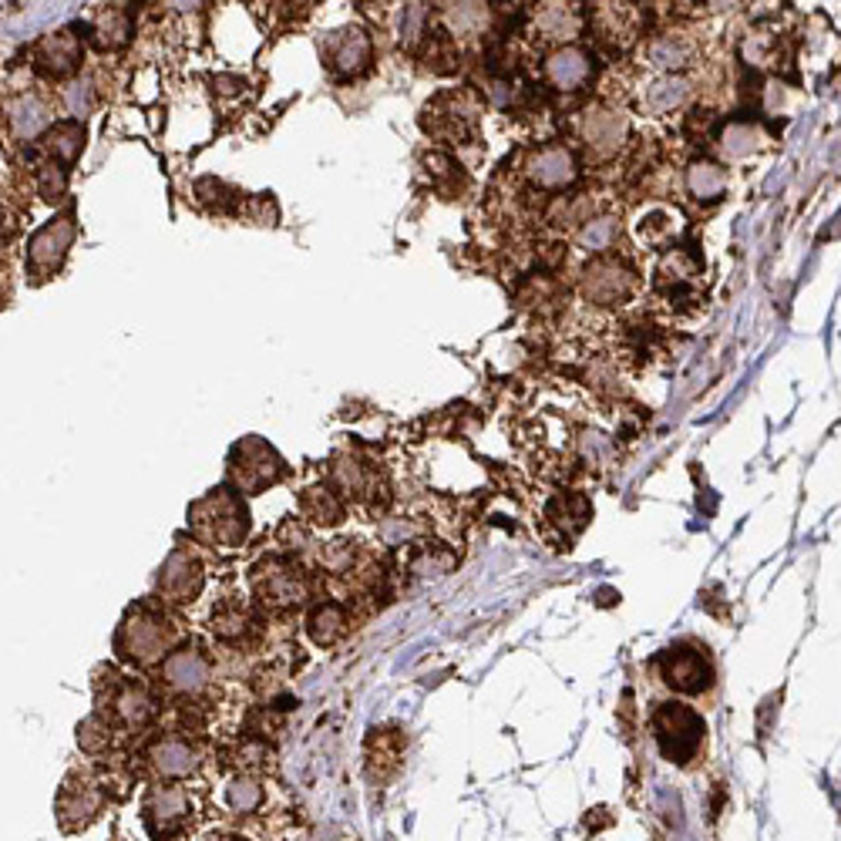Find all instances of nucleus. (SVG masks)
<instances>
[{"label":"nucleus","mask_w":841,"mask_h":841,"mask_svg":"<svg viewBox=\"0 0 841 841\" xmlns=\"http://www.w3.org/2000/svg\"><path fill=\"white\" fill-rule=\"evenodd\" d=\"M112 710L125 720L128 727H142V724H149V720H152L155 704H152L149 693H145V687L122 683L118 693H115V700H112Z\"/></svg>","instance_id":"nucleus-31"},{"label":"nucleus","mask_w":841,"mask_h":841,"mask_svg":"<svg viewBox=\"0 0 841 841\" xmlns=\"http://www.w3.org/2000/svg\"><path fill=\"white\" fill-rule=\"evenodd\" d=\"M78 61H81V44H78V34H71V31L48 34V38L38 44V68L51 78L71 75V71L78 68Z\"/></svg>","instance_id":"nucleus-23"},{"label":"nucleus","mask_w":841,"mask_h":841,"mask_svg":"<svg viewBox=\"0 0 841 841\" xmlns=\"http://www.w3.org/2000/svg\"><path fill=\"white\" fill-rule=\"evenodd\" d=\"M764 142H767V138H764V132L754 122H730L724 132H720L717 149H720L724 159L741 162V159H751V155L761 152Z\"/></svg>","instance_id":"nucleus-29"},{"label":"nucleus","mask_w":841,"mask_h":841,"mask_svg":"<svg viewBox=\"0 0 841 841\" xmlns=\"http://www.w3.org/2000/svg\"><path fill=\"white\" fill-rule=\"evenodd\" d=\"M192 801L186 788H155L145 801V821H149L155 838H169L189 821Z\"/></svg>","instance_id":"nucleus-16"},{"label":"nucleus","mask_w":841,"mask_h":841,"mask_svg":"<svg viewBox=\"0 0 841 841\" xmlns=\"http://www.w3.org/2000/svg\"><path fill=\"white\" fill-rule=\"evenodd\" d=\"M441 24L451 41H468L485 34L488 27V7L485 4H441Z\"/></svg>","instance_id":"nucleus-26"},{"label":"nucleus","mask_w":841,"mask_h":841,"mask_svg":"<svg viewBox=\"0 0 841 841\" xmlns=\"http://www.w3.org/2000/svg\"><path fill=\"white\" fill-rule=\"evenodd\" d=\"M693 85L683 75H656L650 81L640 85V95H636V105L646 118H663L680 112L683 105L690 101Z\"/></svg>","instance_id":"nucleus-17"},{"label":"nucleus","mask_w":841,"mask_h":841,"mask_svg":"<svg viewBox=\"0 0 841 841\" xmlns=\"http://www.w3.org/2000/svg\"><path fill=\"white\" fill-rule=\"evenodd\" d=\"M582 24H586V14H582L579 4H539L532 14V31L535 38L552 41V44H566L576 41L582 34Z\"/></svg>","instance_id":"nucleus-21"},{"label":"nucleus","mask_w":841,"mask_h":841,"mask_svg":"<svg viewBox=\"0 0 841 841\" xmlns=\"http://www.w3.org/2000/svg\"><path fill=\"white\" fill-rule=\"evenodd\" d=\"M593 71H596L593 54L576 48V44H562V48L545 54V61H542L545 81H549L556 91H566V95L586 88L589 81H593Z\"/></svg>","instance_id":"nucleus-15"},{"label":"nucleus","mask_w":841,"mask_h":841,"mask_svg":"<svg viewBox=\"0 0 841 841\" xmlns=\"http://www.w3.org/2000/svg\"><path fill=\"white\" fill-rule=\"evenodd\" d=\"M48 152L54 155V159H61L64 165H71L78 159V152H81V145H85V125L75 122V118H68V122H61V125H54L51 132H48Z\"/></svg>","instance_id":"nucleus-32"},{"label":"nucleus","mask_w":841,"mask_h":841,"mask_svg":"<svg viewBox=\"0 0 841 841\" xmlns=\"http://www.w3.org/2000/svg\"><path fill=\"white\" fill-rule=\"evenodd\" d=\"M212 91H216V95H223V98L243 95V91H246V78H239V75H216V78H212Z\"/></svg>","instance_id":"nucleus-37"},{"label":"nucleus","mask_w":841,"mask_h":841,"mask_svg":"<svg viewBox=\"0 0 841 841\" xmlns=\"http://www.w3.org/2000/svg\"><path fill=\"white\" fill-rule=\"evenodd\" d=\"M192 529L202 542L209 545H223V549H236L243 545L249 532V512L246 502L239 498L233 488H216L206 498H199L192 505Z\"/></svg>","instance_id":"nucleus-2"},{"label":"nucleus","mask_w":841,"mask_h":841,"mask_svg":"<svg viewBox=\"0 0 841 841\" xmlns=\"http://www.w3.org/2000/svg\"><path fill=\"white\" fill-rule=\"evenodd\" d=\"M149 761L155 767V774H162V778H186V774L199 767V754L182 737H165V741H159L149 751Z\"/></svg>","instance_id":"nucleus-25"},{"label":"nucleus","mask_w":841,"mask_h":841,"mask_svg":"<svg viewBox=\"0 0 841 841\" xmlns=\"http://www.w3.org/2000/svg\"><path fill=\"white\" fill-rule=\"evenodd\" d=\"M216 841H236V838H216Z\"/></svg>","instance_id":"nucleus-38"},{"label":"nucleus","mask_w":841,"mask_h":841,"mask_svg":"<svg viewBox=\"0 0 841 841\" xmlns=\"http://www.w3.org/2000/svg\"><path fill=\"white\" fill-rule=\"evenodd\" d=\"M159 589L169 603H192L202 589V562L186 549H175L159 572Z\"/></svg>","instance_id":"nucleus-18"},{"label":"nucleus","mask_w":841,"mask_h":841,"mask_svg":"<svg viewBox=\"0 0 841 841\" xmlns=\"http://www.w3.org/2000/svg\"><path fill=\"white\" fill-rule=\"evenodd\" d=\"M229 471H233L236 485L243 492H263V488L276 485L283 478V458L260 438H243L229 455Z\"/></svg>","instance_id":"nucleus-9"},{"label":"nucleus","mask_w":841,"mask_h":841,"mask_svg":"<svg viewBox=\"0 0 841 841\" xmlns=\"http://www.w3.org/2000/svg\"><path fill=\"white\" fill-rule=\"evenodd\" d=\"M643 58L656 75H683V71L697 61V44L677 31H663L646 41Z\"/></svg>","instance_id":"nucleus-19"},{"label":"nucleus","mask_w":841,"mask_h":841,"mask_svg":"<svg viewBox=\"0 0 841 841\" xmlns=\"http://www.w3.org/2000/svg\"><path fill=\"white\" fill-rule=\"evenodd\" d=\"M619 239V219L613 212H596L576 229V246L589 256H609Z\"/></svg>","instance_id":"nucleus-28"},{"label":"nucleus","mask_w":841,"mask_h":841,"mask_svg":"<svg viewBox=\"0 0 841 841\" xmlns=\"http://www.w3.org/2000/svg\"><path fill=\"white\" fill-rule=\"evenodd\" d=\"M169 643H172V623L165 619V613L152 606H135L125 616L122 630H118V650H122L125 660L138 663V667L159 660L169 650Z\"/></svg>","instance_id":"nucleus-5"},{"label":"nucleus","mask_w":841,"mask_h":841,"mask_svg":"<svg viewBox=\"0 0 841 841\" xmlns=\"http://www.w3.org/2000/svg\"><path fill=\"white\" fill-rule=\"evenodd\" d=\"M98 34H101V41H105L108 48H122V44L128 41V34H132V14H128L122 4L101 7Z\"/></svg>","instance_id":"nucleus-33"},{"label":"nucleus","mask_w":841,"mask_h":841,"mask_svg":"<svg viewBox=\"0 0 841 841\" xmlns=\"http://www.w3.org/2000/svg\"><path fill=\"white\" fill-rule=\"evenodd\" d=\"M226 801L239 815H249V811H256L263 804V788L253 778H233L226 788Z\"/></svg>","instance_id":"nucleus-34"},{"label":"nucleus","mask_w":841,"mask_h":841,"mask_svg":"<svg viewBox=\"0 0 841 841\" xmlns=\"http://www.w3.org/2000/svg\"><path fill=\"white\" fill-rule=\"evenodd\" d=\"M249 219L260 226H273L276 223V202L270 196H256L249 199Z\"/></svg>","instance_id":"nucleus-36"},{"label":"nucleus","mask_w":841,"mask_h":841,"mask_svg":"<svg viewBox=\"0 0 841 841\" xmlns=\"http://www.w3.org/2000/svg\"><path fill=\"white\" fill-rule=\"evenodd\" d=\"M307 633L317 646H334L347 633V609L340 603H320L307 619Z\"/></svg>","instance_id":"nucleus-30"},{"label":"nucleus","mask_w":841,"mask_h":841,"mask_svg":"<svg viewBox=\"0 0 841 841\" xmlns=\"http://www.w3.org/2000/svg\"><path fill=\"white\" fill-rule=\"evenodd\" d=\"M579 293L593 307L616 310L640 293V276L633 273L630 263L616 260V256H593L579 270Z\"/></svg>","instance_id":"nucleus-3"},{"label":"nucleus","mask_w":841,"mask_h":841,"mask_svg":"<svg viewBox=\"0 0 841 841\" xmlns=\"http://www.w3.org/2000/svg\"><path fill=\"white\" fill-rule=\"evenodd\" d=\"M320 58L334 78H360L374 64V38L367 27H340L320 41Z\"/></svg>","instance_id":"nucleus-8"},{"label":"nucleus","mask_w":841,"mask_h":841,"mask_svg":"<svg viewBox=\"0 0 841 841\" xmlns=\"http://www.w3.org/2000/svg\"><path fill=\"white\" fill-rule=\"evenodd\" d=\"M253 593L263 599L266 606L286 609L297 606L307 596V579L303 572L286 559H266L253 569Z\"/></svg>","instance_id":"nucleus-12"},{"label":"nucleus","mask_w":841,"mask_h":841,"mask_svg":"<svg viewBox=\"0 0 841 841\" xmlns=\"http://www.w3.org/2000/svg\"><path fill=\"white\" fill-rule=\"evenodd\" d=\"M209 660L202 656L196 646H182V650L169 653L162 660V680L165 687L175 690V693H199L206 690L209 683Z\"/></svg>","instance_id":"nucleus-20"},{"label":"nucleus","mask_w":841,"mask_h":841,"mask_svg":"<svg viewBox=\"0 0 841 841\" xmlns=\"http://www.w3.org/2000/svg\"><path fill=\"white\" fill-rule=\"evenodd\" d=\"M579 138L586 145L589 159H616L623 152V145L630 142V115H626V108L613 105V101H596L579 118Z\"/></svg>","instance_id":"nucleus-6"},{"label":"nucleus","mask_w":841,"mask_h":841,"mask_svg":"<svg viewBox=\"0 0 841 841\" xmlns=\"http://www.w3.org/2000/svg\"><path fill=\"white\" fill-rule=\"evenodd\" d=\"M653 663H656L660 680L667 683L670 690L687 693V697L707 693L717 680V670H714L710 653L693 640H680V643L667 646V650H660Z\"/></svg>","instance_id":"nucleus-4"},{"label":"nucleus","mask_w":841,"mask_h":841,"mask_svg":"<svg viewBox=\"0 0 841 841\" xmlns=\"http://www.w3.org/2000/svg\"><path fill=\"white\" fill-rule=\"evenodd\" d=\"M650 730H653V741L660 747V754L667 757L670 764L687 767L697 761L700 747H704L707 724H704V717H700L690 704H683V700H663V704H656V710H653Z\"/></svg>","instance_id":"nucleus-1"},{"label":"nucleus","mask_w":841,"mask_h":841,"mask_svg":"<svg viewBox=\"0 0 841 841\" xmlns=\"http://www.w3.org/2000/svg\"><path fill=\"white\" fill-rule=\"evenodd\" d=\"M108 741H112V727H108L105 720L101 717L85 720V727H81V747H88V751H101Z\"/></svg>","instance_id":"nucleus-35"},{"label":"nucleus","mask_w":841,"mask_h":841,"mask_svg":"<svg viewBox=\"0 0 841 841\" xmlns=\"http://www.w3.org/2000/svg\"><path fill=\"white\" fill-rule=\"evenodd\" d=\"M478 115H482V105L475 101V95H468V91H441L424 108V128L434 138H441V142L458 145L475 135Z\"/></svg>","instance_id":"nucleus-7"},{"label":"nucleus","mask_w":841,"mask_h":841,"mask_svg":"<svg viewBox=\"0 0 841 841\" xmlns=\"http://www.w3.org/2000/svg\"><path fill=\"white\" fill-rule=\"evenodd\" d=\"M633 233L643 246L667 249L673 239L683 233V216L673 206H660V202H653V206H646L640 216H636Z\"/></svg>","instance_id":"nucleus-22"},{"label":"nucleus","mask_w":841,"mask_h":841,"mask_svg":"<svg viewBox=\"0 0 841 841\" xmlns=\"http://www.w3.org/2000/svg\"><path fill=\"white\" fill-rule=\"evenodd\" d=\"M300 512L303 519H310L313 525H323V529H334V525L344 522L347 508H344V498H340L334 488L327 485H317V488H307L300 498Z\"/></svg>","instance_id":"nucleus-27"},{"label":"nucleus","mask_w":841,"mask_h":841,"mask_svg":"<svg viewBox=\"0 0 841 841\" xmlns=\"http://www.w3.org/2000/svg\"><path fill=\"white\" fill-rule=\"evenodd\" d=\"M589 519H593V502H589L586 492H576V488H562L542 505V535L559 545H566L576 539V535L586 529Z\"/></svg>","instance_id":"nucleus-11"},{"label":"nucleus","mask_w":841,"mask_h":841,"mask_svg":"<svg viewBox=\"0 0 841 841\" xmlns=\"http://www.w3.org/2000/svg\"><path fill=\"white\" fill-rule=\"evenodd\" d=\"M683 186H687V192L697 202H704V206H710V202H720L727 196V189H730V175L724 165H717V162H707V159H697V162H690L687 165V172H683Z\"/></svg>","instance_id":"nucleus-24"},{"label":"nucleus","mask_w":841,"mask_h":841,"mask_svg":"<svg viewBox=\"0 0 841 841\" xmlns=\"http://www.w3.org/2000/svg\"><path fill=\"white\" fill-rule=\"evenodd\" d=\"M75 236H78V226L71 216L51 219L48 226L38 229L31 239V246H27V266H31V273L38 276V280L51 276L64 263V256H68Z\"/></svg>","instance_id":"nucleus-13"},{"label":"nucleus","mask_w":841,"mask_h":841,"mask_svg":"<svg viewBox=\"0 0 841 841\" xmlns=\"http://www.w3.org/2000/svg\"><path fill=\"white\" fill-rule=\"evenodd\" d=\"M522 172L535 189L559 192V189H569L572 182L579 179V159L569 145L545 142V145H535V149L525 155Z\"/></svg>","instance_id":"nucleus-10"},{"label":"nucleus","mask_w":841,"mask_h":841,"mask_svg":"<svg viewBox=\"0 0 841 841\" xmlns=\"http://www.w3.org/2000/svg\"><path fill=\"white\" fill-rule=\"evenodd\" d=\"M596 38L613 51H626L643 34V11L636 4H596L593 7Z\"/></svg>","instance_id":"nucleus-14"}]
</instances>
